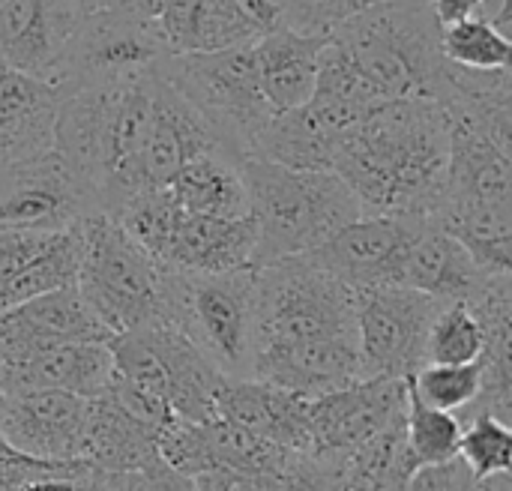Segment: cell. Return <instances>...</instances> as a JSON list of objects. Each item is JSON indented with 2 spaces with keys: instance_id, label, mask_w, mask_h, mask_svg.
Wrapping results in <instances>:
<instances>
[{
  "instance_id": "f35d334b",
  "label": "cell",
  "mask_w": 512,
  "mask_h": 491,
  "mask_svg": "<svg viewBox=\"0 0 512 491\" xmlns=\"http://www.w3.org/2000/svg\"><path fill=\"white\" fill-rule=\"evenodd\" d=\"M15 456H21V453H18V450H15V447L0 435V459H15ZM27 459H30V456H27Z\"/></svg>"
},
{
  "instance_id": "ab89813d",
  "label": "cell",
  "mask_w": 512,
  "mask_h": 491,
  "mask_svg": "<svg viewBox=\"0 0 512 491\" xmlns=\"http://www.w3.org/2000/svg\"><path fill=\"white\" fill-rule=\"evenodd\" d=\"M72 6H75V12H78V15H84V12L90 9V0H72Z\"/></svg>"
},
{
  "instance_id": "9a60e30c",
  "label": "cell",
  "mask_w": 512,
  "mask_h": 491,
  "mask_svg": "<svg viewBox=\"0 0 512 491\" xmlns=\"http://www.w3.org/2000/svg\"><path fill=\"white\" fill-rule=\"evenodd\" d=\"M108 339V327L87 306L78 285H63L18 306L0 309V363H12L66 342Z\"/></svg>"
},
{
  "instance_id": "7a4b0ae2",
  "label": "cell",
  "mask_w": 512,
  "mask_h": 491,
  "mask_svg": "<svg viewBox=\"0 0 512 491\" xmlns=\"http://www.w3.org/2000/svg\"><path fill=\"white\" fill-rule=\"evenodd\" d=\"M363 84L381 99H441L450 63L432 0H381L330 30Z\"/></svg>"
},
{
  "instance_id": "d6986e66",
  "label": "cell",
  "mask_w": 512,
  "mask_h": 491,
  "mask_svg": "<svg viewBox=\"0 0 512 491\" xmlns=\"http://www.w3.org/2000/svg\"><path fill=\"white\" fill-rule=\"evenodd\" d=\"M60 99V84L33 78L0 60V168L54 150Z\"/></svg>"
},
{
  "instance_id": "ba28073f",
  "label": "cell",
  "mask_w": 512,
  "mask_h": 491,
  "mask_svg": "<svg viewBox=\"0 0 512 491\" xmlns=\"http://www.w3.org/2000/svg\"><path fill=\"white\" fill-rule=\"evenodd\" d=\"M441 306V300L405 285L357 288L354 318L366 378L414 375L423 366L426 333Z\"/></svg>"
},
{
  "instance_id": "74e56055",
  "label": "cell",
  "mask_w": 512,
  "mask_h": 491,
  "mask_svg": "<svg viewBox=\"0 0 512 491\" xmlns=\"http://www.w3.org/2000/svg\"><path fill=\"white\" fill-rule=\"evenodd\" d=\"M471 491H512L510 474H498V477H489V480H477V486Z\"/></svg>"
},
{
  "instance_id": "83f0119b",
  "label": "cell",
  "mask_w": 512,
  "mask_h": 491,
  "mask_svg": "<svg viewBox=\"0 0 512 491\" xmlns=\"http://www.w3.org/2000/svg\"><path fill=\"white\" fill-rule=\"evenodd\" d=\"M483 345H486V336H483V324L477 312L462 300L444 303L426 333L423 363H447V366L477 363L483 354Z\"/></svg>"
},
{
  "instance_id": "8992f818",
  "label": "cell",
  "mask_w": 512,
  "mask_h": 491,
  "mask_svg": "<svg viewBox=\"0 0 512 491\" xmlns=\"http://www.w3.org/2000/svg\"><path fill=\"white\" fill-rule=\"evenodd\" d=\"M159 72L198 108L228 159L240 162L252 156L261 129L273 117V108L258 87L252 42L165 54Z\"/></svg>"
},
{
  "instance_id": "1f68e13d",
  "label": "cell",
  "mask_w": 512,
  "mask_h": 491,
  "mask_svg": "<svg viewBox=\"0 0 512 491\" xmlns=\"http://www.w3.org/2000/svg\"><path fill=\"white\" fill-rule=\"evenodd\" d=\"M279 491H339V483L327 459L309 453H291L279 477Z\"/></svg>"
},
{
  "instance_id": "5bb4252c",
  "label": "cell",
  "mask_w": 512,
  "mask_h": 491,
  "mask_svg": "<svg viewBox=\"0 0 512 491\" xmlns=\"http://www.w3.org/2000/svg\"><path fill=\"white\" fill-rule=\"evenodd\" d=\"M72 0H3L0 60L42 81H63L78 27Z\"/></svg>"
},
{
  "instance_id": "4316f807",
  "label": "cell",
  "mask_w": 512,
  "mask_h": 491,
  "mask_svg": "<svg viewBox=\"0 0 512 491\" xmlns=\"http://www.w3.org/2000/svg\"><path fill=\"white\" fill-rule=\"evenodd\" d=\"M462 438V420L453 411L432 408L420 402L408 387V405H405V447L417 468L450 462L459 453Z\"/></svg>"
},
{
  "instance_id": "d6a6232c",
  "label": "cell",
  "mask_w": 512,
  "mask_h": 491,
  "mask_svg": "<svg viewBox=\"0 0 512 491\" xmlns=\"http://www.w3.org/2000/svg\"><path fill=\"white\" fill-rule=\"evenodd\" d=\"M477 486V477L468 471V465L456 456L450 462H438V465H423L417 468L405 491H471Z\"/></svg>"
},
{
  "instance_id": "2e32d148",
  "label": "cell",
  "mask_w": 512,
  "mask_h": 491,
  "mask_svg": "<svg viewBox=\"0 0 512 491\" xmlns=\"http://www.w3.org/2000/svg\"><path fill=\"white\" fill-rule=\"evenodd\" d=\"M255 237L252 216L216 219L177 204L153 258L174 273H228L252 267Z\"/></svg>"
},
{
  "instance_id": "3957f363",
  "label": "cell",
  "mask_w": 512,
  "mask_h": 491,
  "mask_svg": "<svg viewBox=\"0 0 512 491\" xmlns=\"http://www.w3.org/2000/svg\"><path fill=\"white\" fill-rule=\"evenodd\" d=\"M237 168L258 234L252 267L306 255L363 216L351 186L330 168H288L261 156Z\"/></svg>"
},
{
  "instance_id": "ffe728a7",
  "label": "cell",
  "mask_w": 512,
  "mask_h": 491,
  "mask_svg": "<svg viewBox=\"0 0 512 491\" xmlns=\"http://www.w3.org/2000/svg\"><path fill=\"white\" fill-rule=\"evenodd\" d=\"M114 375L108 342H66L30 357L0 363V396L24 390H63L81 399H96Z\"/></svg>"
},
{
  "instance_id": "44dd1931",
  "label": "cell",
  "mask_w": 512,
  "mask_h": 491,
  "mask_svg": "<svg viewBox=\"0 0 512 491\" xmlns=\"http://www.w3.org/2000/svg\"><path fill=\"white\" fill-rule=\"evenodd\" d=\"M486 279L489 273L477 267L471 252L426 216L408 246L396 285L423 291L441 303H468L486 285Z\"/></svg>"
},
{
  "instance_id": "8fae6325",
  "label": "cell",
  "mask_w": 512,
  "mask_h": 491,
  "mask_svg": "<svg viewBox=\"0 0 512 491\" xmlns=\"http://www.w3.org/2000/svg\"><path fill=\"white\" fill-rule=\"evenodd\" d=\"M87 213L93 207L57 150L0 168V225L63 231Z\"/></svg>"
},
{
  "instance_id": "4dcf8cb0",
  "label": "cell",
  "mask_w": 512,
  "mask_h": 491,
  "mask_svg": "<svg viewBox=\"0 0 512 491\" xmlns=\"http://www.w3.org/2000/svg\"><path fill=\"white\" fill-rule=\"evenodd\" d=\"M381 0H288V27L303 33H330L351 15Z\"/></svg>"
},
{
  "instance_id": "836d02e7",
  "label": "cell",
  "mask_w": 512,
  "mask_h": 491,
  "mask_svg": "<svg viewBox=\"0 0 512 491\" xmlns=\"http://www.w3.org/2000/svg\"><path fill=\"white\" fill-rule=\"evenodd\" d=\"M198 491H279L273 474H243V471H213L192 480Z\"/></svg>"
},
{
  "instance_id": "9c48e42d",
  "label": "cell",
  "mask_w": 512,
  "mask_h": 491,
  "mask_svg": "<svg viewBox=\"0 0 512 491\" xmlns=\"http://www.w3.org/2000/svg\"><path fill=\"white\" fill-rule=\"evenodd\" d=\"M168 54L156 21L117 12H90L78 18L60 87L111 84L153 72Z\"/></svg>"
},
{
  "instance_id": "484cf974",
  "label": "cell",
  "mask_w": 512,
  "mask_h": 491,
  "mask_svg": "<svg viewBox=\"0 0 512 491\" xmlns=\"http://www.w3.org/2000/svg\"><path fill=\"white\" fill-rule=\"evenodd\" d=\"M441 54L459 69L495 72L510 69L512 42L501 27L492 24V18L471 15L441 24Z\"/></svg>"
},
{
  "instance_id": "603a6c76",
  "label": "cell",
  "mask_w": 512,
  "mask_h": 491,
  "mask_svg": "<svg viewBox=\"0 0 512 491\" xmlns=\"http://www.w3.org/2000/svg\"><path fill=\"white\" fill-rule=\"evenodd\" d=\"M324 45L327 33H303L291 27L270 30L252 42L258 87L273 114L309 102V96L315 93Z\"/></svg>"
},
{
  "instance_id": "4fadbf2b",
  "label": "cell",
  "mask_w": 512,
  "mask_h": 491,
  "mask_svg": "<svg viewBox=\"0 0 512 491\" xmlns=\"http://www.w3.org/2000/svg\"><path fill=\"white\" fill-rule=\"evenodd\" d=\"M87 402L63 390H24L0 396V435L39 462H81Z\"/></svg>"
},
{
  "instance_id": "f1b7e54d",
  "label": "cell",
  "mask_w": 512,
  "mask_h": 491,
  "mask_svg": "<svg viewBox=\"0 0 512 491\" xmlns=\"http://www.w3.org/2000/svg\"><path fill=\"white\" fill-rule=\"evenodd\" d=\"M405 381L420 402L441 408V411H453V414H465L483 390L480 363H459V366L423 363Z\"/></svg>"
},
{
  "instance_id": "d4e9b609",
  "label": "cell",
  "mask_w": 512,
  "mask_h": 491,
  "mask_svg": "<svg viewBox=\"0 0 512 491\" xmlns=\"http://www.w3.org/2000/svg\"><path fill=\"white\" fill-rule=\"evenodd\" d=\"M165 189L183 210L198 216H216V219L249 216V195L240 168L225 153H201L189 159Z\"/></svg>"
},
{
  "instance_id": "60d3db41",
  "label": "cell",
  "mask_w": 512,
  "mask_h": 491,
  "mask_svg": "<svg viewBox=\"0 0 512 491\" xmlns=\"http://www.w3.org/2000/svg\"><path fill=\"white\" fill-rule=\"evenodd\" d=\"M387 491H405V483H399V486H390Z\"/></svg>"
},
{
  "instance_id": "d590c367",
  "label": "cell",
  "mask_w": 512,
  "mask_h": 491,
  "mask_svg": "<svg viewBox=\"0 0 512 491\" xmlns=\"http://www.w3.org/2000/svg\"><path fill=\"white\" fill-rule=\"evenodd\" d=\"M489 3L492 0H432V9H435V15H438L441 24H450V21H459V18L486 15V6ZM492 12H495V6H492Z\"/></svg>"
},
{
  "instance_id": "277c9868",
  "label": "cell",
  "mask_w": 512,
  "mask_h": 491,
  "mask_svg": "<svg viewBox=\"0 0 512 491\" xmlns=\"http://www.w3.org/2000/svg\"><path fill=\"white\" fill-rule=\"evenodd\" d=\"M81 237L75 285L111 336L147 324H171L174 270L138 246L108 213H87Z\"/></svg>"
},
{
  "instance_id": "e0dca14e",
  "label": "cell",
  "mask_w": 512,
  "mask_h": 491,
  "mask_svg": "<svg viewBox=\"0 0 512 491\" xmlns=\"http://www.w3.org/2000/svg\"><path fill=\"white\" fill-rule=\"evenodd\" d=\"M252 378L315 399L342 390L354 381H363L366 372H363L357 336H342V339L261 348L255 351L252 360Z\"/></svg>"
},
{
  "instance_id": "7c38bea8",
  "label": "cell",
  "mask_w": 512,
  "mask_h": 491,
  "mask_svg": "<svg viewBox=\"0 0 512 491\" xmlns=\"http://www.w3.org/2000/svg\"><path fill=\"white\" fill-rule=\"evenodd\" d=\"M426 216H360L309 255L345 285H396L408 246Z\"/></svg>"
},
{
  "instance_id": "e575fe53",
  "label": "cell",
  "mask_w": 512,
  "mask_h": 491,
  "mask_svg": "<svg viewBox=\"0 0 512 491\" xmlns=\"http://www.w3.org/2000/svg\"><path fill=\"white\" fill-rule=\"evenodd\" d=\"M165 0H90V12H117V15H129V18H141V21H153L159 15Z\"/></svg>"
},
{
  "instance_id": "ac0fdd59",
  "label": "cell",
  "mask_w": 512,
  "mask_h": 491,
  "mask_svg": "<svg viewBox=\"0 0 512 491\" xmlns=\"http://www.w3.org/2000/svg\"><path fill=\"white\" fill-rule=\"evenodd\" d=\"M216 417L267 438L291 453H309V399L258 378H222Z\"/></svg>"
},
{
  "instance_id": "52a82bcc",
  "label": "cell",
  "mask_w": 512,
  "mask_h": 491,
  "mask_svg": "<svg viewBox=\"0 0 512 491\" xmlns=\"http://www.w3.org/2000/svg\"><path fill=\"white\" fill-rule=\"evenodd\" d=\"M171 324L180 327L228 378H252L255 267L177 273Z\"/></svg>"
},
{
  "instance_id": "30bf717a",
  "label": "cell",
  "mask_w": 512,
  "mask_h": 491,
  "mask_svg": "<svg viewBox=\"0 0 512 491\" xmlns=\"http://www.w3.org/2000/svg\"><path fill=\"white\" fill-rule=\"evenodd\" d=\"M405 378H363L309 399V456L342 459L405 417Z\"/></svg>"
},
{
  "instance_id": "5b68a950",
  "label": "cell",
  "mask_w": 512,
  "mask_h": 491,
  "mask_svg": "<svg viewBox=\"0 0 512 491\" xmlns=\"http://www.w3.org/2000/svg\"><path fill=\"white\" fill-rule=\"evenodd\" d=\"M357 336L354 288L309 252L255 267V351Z\"/></svg>"
},
{
  "instance_id": "f546056e",
  "label": "cell",
  "mask_w": 512,
  "mask_h": 491,
  "mask_svg": "<svg viewBox=\"0 0 512 491\" xmlns=\"http://www.w3.org/2000/svg\"><path fill=\"white\" fill-rule=\"evenodd\" d=\"M477 480H489L498 474H510L512 468V432L510 423L495 414H474L462 420V438L456 453Z\"/></svg>"
},
{
  "instance_id": "7402d4cb",
  "label": "cell",
  "mask_w": 512,
  "mask_h": 491,
  "mask_svg": "<svg viewBox=\"0 0 512 491\" xmlns=\"http://www.w3.org/2000/svg\"><path fill=\"white\" fill-rule=\"evenodd\" d=\"M159 426L129 414L111 396L87 402L81 462L105 474H150L159 459Z\"/></svg>"
},
{
  "instance_id": "8d00e7d4",
  "label": "cell",
  "mask_w": 512,
  "mask_h": 491,
  "mask_svg": "<svg viewBox=\"0 0 512 491\" xmlns=\"http://www.w3.org/2000/svg\"><path fill=\"white\" fill-rule=\"evenodd\" d=\"M147 480H150V491H198L192 486V480H186V477L168 471L165 465H156V468L147 474Z\"/></svg>"
},
{
  "instance_id": "cb8c5ba5",
  "label": "cell",
  "mask_w": 512,
  "mask_h": 491,
  "mask_svg": "<svg viewBox=\"0 0 512 491\" xmlns=\"http://www.w3.org/2000/svg\"><path fill=\"white\" fill-rule=\"evenodd\" d=\"M153 21L168 54L216 51L258 39L237 0H165Z\"/></svg>"
},
{
  "instance_id": "6da1fadb",
  "label": "cell",
  "mask_w": 512,
  "mask_h": 491,
  "mask_svg": "<svg viewBox=\"0 0 512 491\" xmlns=\"http://www.w3.org/2000/svg\"><path fill=\"white\" fill-rule=\"evenodd\" d=\"M447 159V111L435 99H390L345 135L333 171L363 216H435Z\"/></svg>"
}]
</instances>
